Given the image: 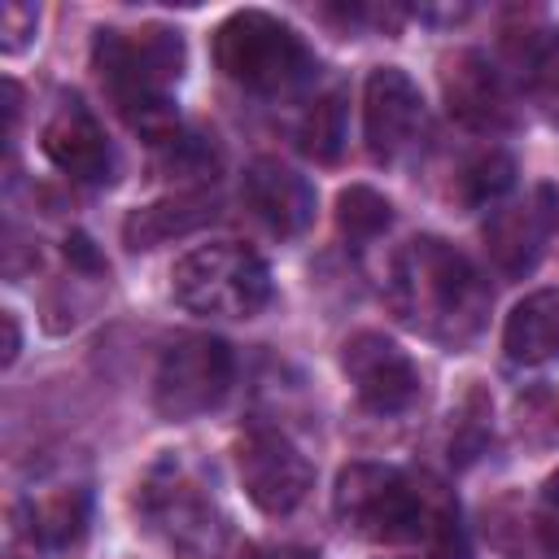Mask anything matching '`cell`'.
I'll list each match as a JSON object with an SVG mask.
<instances>
[{
	"mask_svg": "<svg viewBox=\"0 0 559 559\" xmlns=\"http://www.w3.org/2000/svg\"><path fill=\"white\" fill-rule=\"evenodd\" d=\"M231 371H236L231 349L218 336H205V332L179 336L153 371V411L170 424L197 419L227 397Z\"/></svg>",
	"mask_w": 559,
	"mask_h": 559,
	"instance_id": "cell-6",
	"label": "cell"
},
{
	"mask_svg": "<svg viewBox=\"0 0 559 559\" xmlns=\"http://www.w3.org/2000/svg\"><path fill=\"white\" fill-rule=\"evenodd\" d=\"M441 96H445L450 118H459L472 131H507V127H515L511 87L498 74V66L476 48H463V52L445 57Z\"/></svg>",
	"mask_w": 559,
	"mask_h": 559,
	"instance_id": "cell-13",
	"label": "cell"
},
{
	"mask_svg": "<svg viewBox=\"0 0 559 559\" xmlns=\"http://www.w3.org/2000/svg\"><path fill=\"white\" fill-rule=\"evenodd\" d=\"M87 524H92V493L83 485H61L52 493H39L22 511L26 537H35L39 546H52V550L79 546L87 537Z\"/></svg>",
	"mask_w": 559,
	"mask_h": 559,
	"instance_id": "cell-17",
	"label": "cell"
},
{
	"mask_svg": "<svg viewBox=\"0 0 559 559\" xmlns=\"http://www.w3.org/2000/svg\"><path fill=\"white\" fill-rule=\"evenodd\" d=\"M502 349L520 367H546L559 358V288H537L502 323Z\"/></svg>",
	"mask_w": 559,
	"mask_h": 559,
	"instance_id": "cell-16",
	"label": "cell"
},
{
	"mask_svg": "<svg viewBox=\"0 0 559 559\" xmlns=\"http://www.w3.org/2000/svg\"><path fill=\"white\" fill-rule=\"evenodd\" d=\"M170 293L192 314L253 319L271 301V266L249 245L236 240L201 245L175 262Z\"/></svg>",
	"mask_w": 559,
	"mask_h": 559,
	"instance_id": "cell-4",
	"label": "cell"
},
{
	"mask_svg": "<svg viewBox=\"0 0 559 559\" xmlns=\"http://www.w3.org/2000/svg\"><path fill=\"white\" fill-rule=\"evenodd\" d=\"M528 79H533V92L542 96V105L559 114V35L533 39V48H528Z\"/></svg>",
	"mask_w": 559,
	"mask_h": 559,
	"instance_id": "cell-23",
	"label": "cell"
},
{
	"mask_svg": "<svg viewBox=\"0 0 559 559\" xmlns=\"http://www.w3.org/2000/svg\"><path fill=\"white\" fill-rule=\"evenodd\" d=\"M214 218V197L210 192H170L162 201H148V205H135L127 218H122V245L127 249H157L166 240H179V236H192L197 227H205Z\"/></svg>",
	"mask_w": 559,
	"mask_h": 559,
	"instance_id": "cell-15",
	"label": "cell"
},
{
	"mask_svg": "<svg viewBox=\"0 0 559 559\" xmlns=\"http://www.w3.org/2000/svg\"><path fill=\"white\" fill-rule=\"evenodd\" d=\"M140 511L144 520L166 533L183 550H210L223 533L210 489L197 480V472L179 459H162L144 485H140Z\"/></svg>",
	"mask_w": 559,
	"mask_h": 559,
	"instance_id": "cell-7",
	"label": "cell"
},
{
	"mask_svg": "<svg viewBox=\"0 0 559 559\" xmlns=\"http://www.w3.org/2000/svg\"><path fill=\"white\" fill-rule=\"evenodd\" d=\"M511 183H515V162H511V153L485 148V153H476V157L454 175V197H459L463 205L480 210V205L498 201Z\"/></svg>",
	"mask_w": 559,
	"mask_h": 559,
	"instance_id": "cell-20",
	"label": "cell"
},
{
	"mask_svg": "<svg viewBox=\"0 0 559 559\" xmlns=\"http://www.w3.org/2000/svg\"><path fill=\"white\" fill-rule=\"evenodd\" d=\"M389 297L406 328L450 349L472 345L493 306V293L476 262L441 236H415L397 249Z\"/></svg>",
	"mask_w": 559,
	"mask_h": 559,
	"instance_id": "cell-1",
	"label": "cell"
},
{
	"mask_svg": "<svg viewBox=\"0 0 559 559\" xmlns=\"http://www.w3.org/2000/svg\"><path fill=\"white\" fill-rule=\"evenodd\" d=\"M92 66L131 127L148 131L153 140L175 131L170 87L183 74V35L175 26L148 22L135 31H96Z\"/></svg>",
	"mask_w": 559,
	"mask_h": 559,
	"instance_id": "cell-2",
	"label": "cell"
},
{
	"mask_svg": "<svg viewBox=\"0 0 559 559\" xmlns=\"http://www.w3.org/2000/svg\"><path fill=\"white\" fill-rule=\"evenodd\" d=\"M214 61L231 83L262 96L297 92L314 74L306 39L262 9H236L214 26Z\"/></svg>",
	"mask_w": 559,
	"mask_h": 559,
	"instance_id": "cell-3",
	"label": "cell"
},
{
	"mask_svg": "<svg viewBox=\"0 0 559 559\" xmlns=\"http://www.w3.org/2000/svg\"><path fill=\"white\" fill-rule=\"evenodd\" d=\"M428 127L424 96L415 79L397 66H376L362 83V135L376 162H402L419 148V135Z\"/></svg>",
	"mask_w": 559,
	"mask_h": 559,
	"instance_id": "cell-9",
	"label": "cell"
},
{
	"mask_svg": "<svg viewBox=\"0 0 559 559\" xmlns=\"http://www.w3.org/2000/svg\"><path fill=\"white\" fill-rule=\"evenodd\" d=\"M336 520L367 542H411L424 533V489L389 463H349L332 489Z\"/></svg>",
	"mask_w": 559,
	"mask_h": 559,
	"instance_id": "cell-5",
	"label": "cell"
},
{
	"mask_svg": "<svg viewBox=\"0 0 559 559\" xmlns=\"http://www.w3.org/2000/svg\"><path fill=\"white\" fill-rule=\"evenodd\" d=\"M35 22H39L35 4L9 0V4L0 9V48H4L9 57H17V52H22V48L35 39Z\"/></svg>",
	"mask_w": 559,
	"mask_h": 559,
	"instance_id": "cell-25",
	"label": "cell"
},
{
	"mask_svg": "<svg viewBox=\"0 0 559 559\" xmlns=\"http://www.w3.org/2000/svg\"><path fill=\"white\" fill-rule=\"evenodd\" d=\"M428 485V480H424ZM432 489V485H428ZM424 489V537H428V559H472L467 533L459 524V507L445 493Z\"/></svg>",
	"mask_w": 559,
	"mask_h": 559,
	"instance_id": "cell-22",
	"label": "cell"
},
{
	"mask_svg": "<svg viewBox=\"0 0 559 559\" xmlns=\"http://www.w3.org/2000/svg\"><path fill=\"white\" fill-rule=\"evenodd\" d=\"M533 537L546 559H559V467L542 480L537 502H533Z\"/></svg>",
	"mask_w": 559,
	"mask_h": 559,
	"instance_id": "cell-24",
	"label": "cell"
},
{
	"mask_svg": "<svg viewBox=\"0 0 559 559\" xmlns=\"http://www.w3.org/2000/svg\"><path fill=\"white\" fill-rule=\"evenodd\" d=\"M555 231H559V192L550 183H537L524 201H511L489 214L485 223L489 262L507 280H520L546 258V245Z\"/></svg>",
	"mask_w": 559,
	"mask_h": 559,
	"instance_id": "cell-11",
	"label": "cell"
},
{
	"mask_svg": "<svg viewBox=\"0 0 559 559\" xmlns=\"http://www.w3.org/2000/svg\"><path fill=\"white\" fill-rule=\"evenodd\" d=\"M389 223H393L389 197H380V192L367 188V183L341 188V197H336V227H341V236H345L349 245L376 240L380 231H389Z\"/></svg>",
	"mask_w": 559,
	"mask_h": 559,
	"instance_id": "cell-19",
	"label": "cell"
},
{
	"mask_svg": "<svg viewBox=\"0 0 559 559\" xmlns=\"http://www.w3.org/2000/svg\"><path fill=\"white\" fill-rule=\"evenodd\" d=\"M240 201L271 236H301L314 223V188L306 175L275 157H258L240 179Z\"/></svg>",
	"mask_w": 559,
	"mask_h": 559,
	"instance_id": "cell-14",
	"label": "cell"
},
{
	"mask_svg": "<svg viewBox=\"0 0 559 559\" xmlns=\"http://www.w3.org/2000/svg\"><path fill=\"white\" fill-rule=\"evenodd\" d=\"M297 144L306 157H314L323 166H332L341 157V148H345V92L332 87L306 109V118L297 127Z\"/></svg>",
	"mask_w": 559,
	"mask_h": 559,
	"instance_id": "cell-18",
	"label": "cell"
},
{
	"mask_svg": "<svg viewBox=\"0 0 559 559\" xmlns=\"http://www.w3.org/2000/svg\"><path fill=\"white\" fill-rule=\"evenodd\" d=\"M236 472L240 485L249 493V502L262 515H288L306 502L310 485H314V467L310 459L280 432V428H249L236 441Z\"/></svg>",
	"mask_w": 559,
	"mask_h": 559,
	"instance_id": "cell-8",
	"label": "cell"
},
{
	"mask_svg": "<svg viewBox=\"0 0 559 559\" xmlns=\"http://www.w3.org/2000/svg\"><path fill=\"white\" fill-rule=\"evenodd\" d=\"M0 323H4V367H13V358H17V349H22L17 314H13V310H4V314H0Z\"/></svg>",
	"mask_w": 559,
	"mask_h": 559,
	"instance_id": "cell-27",
	"label": "cell"
},
{
	"mask_svg": "<svg viewBox=\"0 0 559 559\" xmlns=\"http://www.w3.org/2000/svg\"><path fill=\"white\" fill-rule=\"evenodd\" d=\"M48 162L74 183H109L114 179V144L96 114L79 96H61L39 131Z\"/></svg>",
	"mask_w": 559,
	"mask_h": 559,
	"instance_id": "cell-12",
	"label": "cell"
},
{
	"mask_svg": "<svg viewBox=\"0 0 559 559\" xmlns=\"http://www.w3.org/2000/svg\"><path fill=\"white\" fill-rule=\"evenodd\" d=\"M9 559H26V555H9Z\"/></svg>",
	"mask_w": 559,
	"mask_h": 559,
	"instance_id": "cell-28",
	"label": "cell"
},
{
	"mask_svg": "<svg viewBox=\"0 0 559 559\" xmlns=\"http://www.w3.org/2000/svg\"><path fill=\"white\" fill-rule=\"evenodd\" d=\"M341 371L349 376L358 402L376 415H402L419 397V367L384 332H354L341 345Z\"/></svg>",
	"mask_w": 559,
	"mask_h": 559,
	"instance_id": "cell-10",
	"label": "cell"
},
{
	"mask_svg": "<svg viewBox=\"0 0 559 559\" xmlns=\"http://www.w3.org/2000/svg\"><path fill=\"white\" fill-rule=\"evenodd\" d=\"M66 258H70V266H79V271H87V275H100V271H105V258L96 253V245H92L83 231H70V236H66Z\"/></svg>",
	"mask_w": 559,
	"mask_h": 559,
	"instance_id": "cell-26",
	"label": "cell"
},
{
	"mask_svg": "<svg viewBox=\"0 0 559 559\" xmlns=\"http://www.w3.org/2000/svg\"><path fill=\"white\" fill-rule=\"evenodd\" d=\"M157 170L170 179H214L218 153L205 135L166 131V135H157Z\"/></svg>",
	"mask_w": 559,
	"mask_h": 559,
	"instance_id": "cell-21",
	"label": "cell"
}]
</instances>
